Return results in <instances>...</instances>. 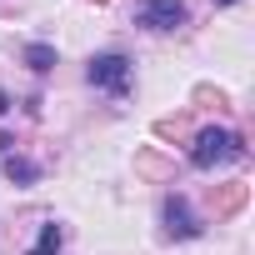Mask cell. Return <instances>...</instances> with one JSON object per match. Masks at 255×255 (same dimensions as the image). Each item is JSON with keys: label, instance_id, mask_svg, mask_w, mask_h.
<instances>
[{"label": "cell", "instance_id": "obj_1", "mask_svg": "<svg viewBox=\"0 0 255 255\" xmlns=\"http://www.w3.org/2000/svg\"><path fill=\"white\" fill-rule=\"evenodd\" d=\"M230 160H245V140L235 130L210 125V130L190 135V165L195 170H215V165H230Z\"/></svg>", "mask_w": 255, "mask_h": 255}, {"label": "cell", "instance_id": "obj_2", "mask_svg": "<svg viewBox=\"0 0 255 255\" xmlns=\"http://www.w3.org/2000/svg\"><path fill=\"white\" fill-rule=\"evenodd\" d=\"M90 85L95 90H110V95H125L130 90V55H120V50H105V55H95L90 60Z\"/></svg>", "mask_w": 255, "mask_h": 255}, {"label": "cell", "instance_id": "obj_3", "mask_svg": "<svg viewBox=\"0 0 255 255\" xmlns=\"http://www.w3.org/2000/svg\"><path fill=\"white\" fill-rule=\"evenodd\" d=\"M190 20L185 0H140L135 5V25L140 30H180Z\"/></svg>", "mask_w": 255, "mask_h": 255}, {"label": "cell", "instance_id": "obj_4", "mask_svg": "<svg viewBox=\"0 0 255 255\" xmlns=\"http://www.w3.org/2000/svg\"><path fill=\"white\" fill-rule=\"evenodd\" d=\"M245 205H250V185H245V180H225V185L210 190V210H215V220H235Z\"/></svg>", "mask_w": 255, "mask_h": 255}, {"label": "cell", "instance_id": "obj_5", "mask_svg": "<svg viewBox=\"0 0 255 255\" xmlns=\"http://www.w3.org/2000/svg\"><path fill=\"white\" fill-rule=\"evenodd\" d=\"M200 230H205V225L190 215L185 195H170V200H165V235H170V240H195Z\"/></svg>", "mask_w": 255, "mask_h": 255}, {"label": "cell", "instance_id": "obj_6", "mask_svg": "<svg viewBox=\"0 0 255 255\" xmlns=\"http://www.w3.org/2000/svg\"><path fill=\"white\" fill-rule=\"evenodd\" d=\"M135 170H140L145 180H175V165H170V160H160L155 150H140V155H135Z\"/></svg>", "mask_w": 255, "mask_h": 255}, {"label": "cell", "instance_id": "obj_7", "mask_svg": "<svg viewBox=\"0 0 255 255\" xmlns=\"http://www.w3.org/2000/svg\"><path fill=\"white\" fill-rule=\"evenodd\" d=\"M5 175H10V185H35L40 180V165L25 160V155H5Z\"/></svg>", "mask_w": 255, "mask_h": 255}, {"label": "cell", "instance_id": "obj_8", "mask_svg": "<svg viewBox=\"0 0 255 255\" xmlns=\"http://www.w3.org/2000/svg\"><path fill=\"white\" fill-rule=\"evenodd\" d=\"M60 245H65V235H60V225L50 220V225H40V240H35L25 255H60Z\"/></svg>", "mask_w": 255, "mask_h": 255}, {"label": "cell", "instance_id": "obj_9", "mask_svg": "<svg viewBox=\"0 0 255 255\" xmlns=\"http://www.w3.org/2000/svg\"><path fill=\"white\" fill-rule=\"evenodd\" d=\"M25 65L35 70V75H45V70H55V45H25Z\"/></svg>", "mask_w": 255, "mask_h": 255}, {"label": "cell", "instance_id": "obj_10", "mask_svg": "<svg viewBox=\"0 0 255 255\" xmlns=\"http://www.w3.org/2000/svg\"><path fill=\"white\" fill-rule=\"evenodd\" d=\"M155 135L160 140H190V120L185 115H165V120H155Z\"/></svg>", "mask_w": 255, "mask_h": 255}, {"label": "cell", "instance_id": "obj_11", "mask_svg": "<svg viewBox=\"0 0 255 255\" xmlns=\"http://www.w3.org/2000/svg\"><path fill=\"white\" fill-rule=\"evenodd\" d=\"M195 105H225V90H215V85H195Z\"/></svg>", "mask_w": 255, "mask_h": 255}, {"label": "cell", "instance_id": "obj_12", "mask_svg": "<svg viewBox=\"0 0 255 255\" xmlns=\"http://www.w3.org/2000/svg\"><path fill=\"white\" fill-rule=\"evenodd\" d=\"M10 150H15V140H10V135H0V160H5Z\"/></svg>", "mask_w": 255, "mask_h": 255}, {"label": "cell", "instance_id": "obj_13", "mask_svg": "<svg viewBox=\"0 0 255 255\" xmlns=\"http://www.w3.org/2000/svg\"><path fill=\"white\" fill-rule=\"evenodd\" d=\"M0 115H10V95L5 90H0Z\"/></svg>", "mask_w": 255, "mask_h": 255}, {"label": "cell", "instance_id": "obj_14", "mask_svg": "<svg viewBox=\"0 0 255 255\" xmlns=\"http://www.w3.org/2000/svg\"><path fill=\"white\" fill-rule=\"evenodd\" d=\"M215 5H235V0H215Z\"/></svg>", "mask_w": 255, "mask_h": 255}, {"label": "cell", "instance_id": "obj_15", "mask_svg": "<svg viewBox=\"0 0 255 255\" xmlns=\"http://www.w3.org/2000/svg\"><path fill=\"white\" fill-rule=\"evenodd\" d=\"M95 5H105V0H95Z\"/></svg>", "mask_w": 255, "mask_h": 255}]
</instances>
